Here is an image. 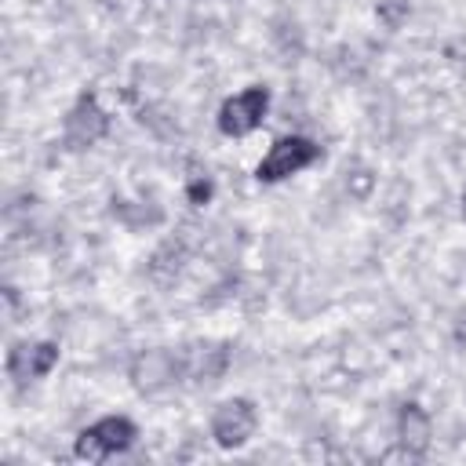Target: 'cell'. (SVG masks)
I'll return each instance as SVG.
<instances>
[{
  "instance_id": "cell-1",
  "label": "cell",
  "mask_w": 466,
  "mask_h": 466,
  "mask_svg": "<svg viewBox=\"0 0 466 466\" xmlns=\"http://www.w3.org/2000/svg\"><path fill=\"white\" fill-rule=\"evenodd\" d=\"M135 437H138V430H135L131 419H124V415H106V419L91 422L87 430H80L73 451H76V459L102 462V459H109V455L127 451V448L135 444Z\"/></svg>"
},
{
  "instance_id": "cell-2",
  "label": "cell",
  "mask_w": 466,
  "mask_h": 466,
  "mask_svg": "<svg viewBox=\"0 0 466 466\" xmlns=\"http://www.w3.org/2000/svg\"><path fill=\"white\" fill-rule=\"evenodd\" d=\"M317 157H320V146L313 138L288 135V138H277L269 146V153L258 160V171L255 175H258V182H280V178H291L302 167H309Z\"/></svg>"
},
{
  "instance_id": "cell-3",
  "label": "cell",
  "mask_w": 466,
  "mask_h": 466,
  "mask_svg": "<svg viewBox=\"0 0 466 466\" xmlns=\"http://www.w3.org/2000/svg\"><path fill=\"white\" fill-rule=\"evenodd\" d=\"M266 113H269V91L262 84L244 87L240 95H233V98L222 102V109H218V131L222 135H233V138L251 135L266 120Z\"/></svg>"
},
{
  "instance_id": "cell-4",
  "label": "cell",
  "mask_w": 466,
  "mask_h": 466,
  "mask_svg": "<svg viewBox=\"0 0 466 466\" xmlns=\"http://www.w3.org/2000/svg\"><path fill=\"white\" fill-rule=\"evenodd\" d=\"M255 426H258V411H255V404L244 400V397L218 404L215 415H211V437H215V444H222V448H240V444L255 433Z\"/></svg>"
},
{
  "instance_id": "cell-5",
  "label": "cell",
  "mask_w": 466,
  "mask_h": 466,
  "mask_svg": "<svg viewBox=\"0 0 466 466\" xmlns=\"http://www.w3.org/2000/svg\"><path fill=\"white\" fill-rule=\"evenodd\" d=\"M58 364V346L55 342H18L7 353V375L15 382H33L44 379Z\"/></svg>"
},
{
  "instance_id": "cell-6",
  "label": "cell",
  "mask_w": 466,
  "mask_h": 466,
  "mask_svg": "<svg viewBox=\"0 0 466 466\" xmlns=\"http://www.w3.org/2000/svg\"><path fill=\"white\" fill-rule=\"evenodd\" d=\"M102 135H106V113L98 109L95 95H84L66 116V142L73 149H84V146H95Z\"/></svg>"
},
{
  "instance_id": "cell-7",
  "label": "cell",
  "mask_w": 466,
  "mask_h": 466,
  "mask_svg": "<svg viewBox=\"0 0 466 466\" xmlns=\"http://www.w3.org/2000/svg\"><path fill=\"white\" fill-rule=\"evenodd\" d=\"M135 375V386L146 390V393H157L160 386L175 382V357L171 353H142L131 368Z\"/></svg>"
},
{
  "instance_id": "cell-8",
  "label": "cell",
  "mask_w": 466,
  "mask_h": 466,
  "mask_svg": "<svg viewBox=\"0 0 466 466\" xmlns=\"http://www.w3.org/2000/svg\"><path fill=\"white\" fill-rule=\"evenodd\" d=\"M397 433H400V444L408 448V455H422L426 444H430V415L419 404H404Z\"/></svg>"
},
{
  "instance_id": "cell-9",
  "label": "cell",
  "mask_w": 466,
  "mask_h": 466,
  "mask_svg": "<svg viewBox=\"0 0 466 466\" xmlns=\"http://www.w3.org/2000/svg\"><path fill=\"white\" fill-rule=\"evenodd\" d=\"M462 215H466V193H462Z\"/></svg>"
}]
</instances>
